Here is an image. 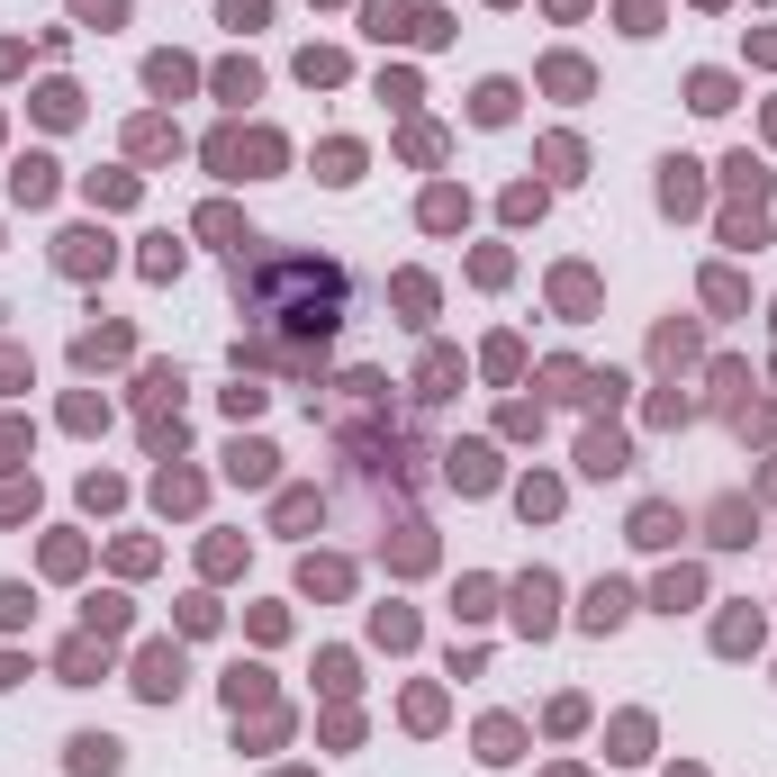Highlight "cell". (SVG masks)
Instances as JSON below:
<instances>
[{"mask_svg": "<svg viewBox=\"0 0 777 777\" xmlns=\"http://www.w3.org/2000/svg\"><path fill=\"white\" fill-rule=\"evenodd\" d=\"M236 290L271 317V326H335V308H343V271L335 262H271V271H236Z\"/></svg>", "mask_w": 777, "mask_h": 777, "instance_id": "cell-1", "label": "cell"}, {"mask_svg": "<svg viewBox=\"0 0 777 777\" xmlns=\"http://www.w3.org/2000/svg\"><path fill=\"white\" fill-rule=\"evenodd\" d=\"M551 597H560V588H551V570L516 579V624H525V632H551Z\"/></svg>", "mask_w": 777, "mask_h": 777, "instance_id": "cell-2", "label": "cell"}, {"mask_svg": "<svg viewBox=\"0 0 777 777\" xmlns=\"http://www.w3.org/2000/svg\"><path fill=\"white\" fill-rule=\"evenodd\" d=\"M136 687H146V696H181V651H172V642H155L146 660H136Z\"/></svg>", "mask_w": 777, "mask_h": 777, "instance_id": "cell-3", "label": "cell"}, {"mask_svg": "<svg viewBox=\"0 0 777 777\" xmlns=\"http://www.w3.org/2000/svg\"><path fill=\"white\" fill-rule=\"evenodd\" d=\"M579 470H588V479H615V470H632V444H624V435H588V444H579Z\"/></svg>", "mask_w": 777, "mask_h": 777, "instance_id": "cell-4", "label": "cell"}, {"mask_svg": "<svg viewBox=\"0 0 777 777\" xmlns=\"http://www.w3.org/2000/svg\"><path fill=\"white\" fill-rule=\"evenodd\" d=\"M687 525H678V507H632V542H642V551H669Z\"/></svg>", "mask_w": 777, "mask_h": 777, "instance_id": "cell-5", "label": "cell"}, {"mask_svg": "<svg viewBox=\"0 0 777 777\" xmlns=\"http://www.w3.org/2000/svg\"><path fill=\"white\" fill-rule=\"evenodd\" d=\"M624 615H632V597H624L615 579H597V588H588V632H606V624H624Z\"/></svg>", "mask_w": 777, "mask_h": 777, "instance_id": "cell-6", "label": "cell"}, {"mask_svg": "<svg viewBox=\"0 0 777 777\" xmlns=\"http://www.w3.org/2000/svg\"><path fill=\"white\" fill-rule=\"evenodd\" d=\"M73 768H82V777H118V741H109V733H82V741H73Z\"/></svg>", "mask_w": 777, "mask_h": 777, "instance_id": "cell-7", "label": "cell"}, {"mask_svg": "<svg viewBox=\"0 0 777 777\" xmlns=\"http://www.w3.org/2000/svg\"><path fill=\"white\" fill-rule=\"evenodd\" d=\"M470 118H479V127H507V118H516V82H479Z\"/></svg>", "mask_w": 777, "mask_h": 777, "instance_id": "cell-8", "label": "cell"}, {"mask_svg": "<svg viewBox=\"0 0 777 777\" xmlns=\"http://www.w3.org/2000/svg\"><path fill=\"white\" fill-rule=\"evenodd\" d=\"M452 479H461V488H488V479H498V461H488V444H461V452H452Z\"/></svg>", "mask_w": 777, "mask_h": 777, "instance_id": "cell-9", "label": "cell"}, {"mask_svg": "<svg viewBox=\"0 0 777 777\" xmlns=\"http://www.w3.org/2000/svg\"><path fill=\"white\" fill-rule=\"evenodd\" d=\"M271 461H280L271 444H236V452H227V470H236V479H253V488L271 479Z\"/></svg>", "mask_w": 777, "mask_h": 777, "instance_id": "cell-10", "label": "cell"}, {"mask_svg": "<svg viewBox=\"0 0 777 777\" xmlns=\"http://www.w3.org/2000/svg\"><path fill=\"white\" fill-rule=\"evenodd\" d=\"M109 271V236H63V271Z\"/></svg>", "mask_w": 777, "mask_h": 777, "instance_id": "cell-11", "label": "cell"}, {"mask_svg": "<svg viewBox=\"0 0 777 777\" xmlns=\"http://www.w3.org/2000/svg\"><path fill=\"white\" fill-rule=\"evenodd\" d=\"M10 190H19V199H46V190H54V163H46V155H28V163L10 172Z\"/></svg>", "mask_w": 777, "mask_h": 777, "instance_id": "cell-12", "label": "cell"}, {"mask_svg": "<svg viewBox=\"0 0 777 777\" xmlns=\"http://www.w3.org/2000/svg\"><path fill=\"white\" fill-rule=\"evenodd\" d=\"M19 516H37V479H28V488L0 479V525H19Z\"/></svg>", "mask_w": 777, "mask_h": 777, "instance_id": "cell-13", "label": "cell"}, {"mask_svg": "<svg viewBox=\"0 0 777 777\" xmlns=\"http://www.w3.org/2000/svg\"><path fill=\"white\" fill-rule=\"evenodd\" d=\"M696 597H705V579H696V570H669V579H660V606H669V615H678V606H696Z\"/></svg>", "mask_w": 777, "mask_h": 777, "instance_id": "cell-14", "label": "cell"}, {"mask_svg": "<svg viewBox=\"0 0 777 777\" xmlns=\"http://www.w3.org/2000/svg\"><path fill=\"white\" fill-rule=\"evenodd\" d=\"M299 588H308V597H335V588H343V560H308Z\"/></svg>", "mask_w": 777, "mask_h": 777, "instance_id": "cell-15", "label": "cell"}, {"mask_svg": "<svg viewBox=\"0 0 777 777\" xmlns=\"http://www.w3.org/2000/svg\"><path fill=\"white\" fill-rule=\"evenodd\" d=\"M516 741H525L516 724H479V759H516Z\"/></svg>", "mask_w": 777, "mask_h": 777, "instance_id": "cell-16", "label": "cell"}, {"mask_svg": "<svg viewBox=\"0 0 777 777\" xmlns=\"http://www.w3.org/2000/svg\"><path fill=\"white\" fill-rule=\"evenodd\" d=\"M262 696H271L262 669H236V678H227V705H236V715H245V705H262Z\"/></svg>", "mask_w": 777, "mask_h": 777, "instance_id": "cell-17", "label": "cell"}, {"mask_svg": "<svg viewBox=\"0 0 777 777\" xmlns=\"http://www.w3.org/2000/svg\"><path fill=\"white\" fill-rule=\"evenodd\" d=\"M660 199H669V208H696V163H669V181H660Z\"/></svg>", "mask_w": 777, "mask_h": 777, "instance_id": "cell-18", "label": "cell"}, {"mask_svg": "<svg viewBox=\"0 0 777 777\" xmlns=\"http://www.w3.org/2000/svg\"><path fill=\"white\" fill-rule=\"evenodd\" d=\"M146 82H155V91H181V82H190V63H181V54H155V63H146Z\"/></svg>", "mask_w": 777, "mask_h": 777, "instance_id": "cell-19", "label": "cell"}, {"mask_svg": "<svg viewBox=\"0 0 777 777\" xmlns=\"http://www.w3.org/2000/svg\"><path fill=\"white\" fill-rule=\"evenodd\" d=\"M516 507H525V516H551V507H560V488H551V479H525V488H516Z\"/></svg>", "mask_w": 777, "mask_h": 777, "instance_id": "cell-20", "label": "cell"}, {"mask_svg": "<svg viewBox=\"0 0 777 777\" xmlns=\"http://www.w3.org/2000/svg\"><path fill=\"white\" fill-rule=\"evenodd\" d=\"M715 642H724V651H750V642H759V615H724Z\"/></svg>", "mask_w": 777, "mask_h": 777, "instance_id": "cell-21", "label": "cell"}, {"mask_svg": "<svg viewBox=\"0 0 777 777\" xmlns=\"http://www.w3.org/2000/svg\"><path fill=\"white\" fill-rule=\"evenodd\" d=\"M118 352H127V335H118V326H100V335H82V362H118Z\"/></svg>", "mask_w": 777, "mask_h": 777, "instance_id": "cell-22", "label": "cell"}, {"mask_svg": "<svg viewBox=\"0 0 777 777\" xmlns=\"http://www.w3.org/2000/svg\"><path fill=\"white\" fill-rule=\"evenodd\" d=\"M317 163H326V181H352V172H362V146H326Z\"/></svg>", "mask_w": 777, "mask_h": 777, "instance_id": "cell-23", "label": "cell"}, {"mask_svg": "<svg viewBox=\"0 0 777 777\" xmlns=\"http://www.w3.org/2000/svg\"><path fill=\"white\" fill-rule=\"evenodd\" d=\"M91 669H100V642H73V651H63V678H73V687H91Z\"/></svg>", "mask_w": 777, "mask_h": 777, "instance_id": "cell-24", "label": "cell"}, {"mask_svg": "<svg viewBox=\"0 0 777 777\" xmlns=\"http://www.w3.org/2000/svg\"><path fill=\"white\" fill-rule=\"evenodd\" d=\"M715 542H750V507H715Z\"/></svg>", "mask_w": 777, "mask_h": 777, "instance_id": "cell-25", "label": "cell"}, {"mask_svg": "<svg viewBox=\"0 0 777 777\" xmlns=\"http://www.w3.org/2000/svg\"><path fill=\"white\" fill-rule=\"evenodd\" d=\"M696 109H733V82L724 73H696Z\"/></svg>", "mask_w": 777, "mask_h": 777, "instance_id": "cell-26", "label": "cell"}, {"mask_svg": "<svg viewBox=\"0 0 777 777\" xmlns=\"http://www.w3.org/2000/svg\"><path fill=\"white\" fill-rule=\"evenodd\" d=\"M426 227H461V190H435L426 199Z\"/></svg>", "mask_w": 777, "mask_h": 777, "instance_id": "cell-27", "label": "cell"}, {"mask_svg": "<svg viewBox=\"0 0 777 777\" xmlns=\"http://www.w3.org/2000/svg\"><path fill=\"white\" fill-rule=\"evenodd\" d=\"M362 19H371V37H398V28H407V10H398V0H371Z\"/></svg>", "mask_w": 777, "mask_h": 777, "instance_id": "cell-28", "label": "cell"}, {"mask_svg": "<svg viewBox=\"0 0 777 777\" xmlns=\"http://www.w3.org/2000/svg\"><path fill=\"white\" fill-rule=\"evenodd\" d=\"M146 271H155V280H172V271H181V245H172V236H155V253H146Z\"/></svg>", "mask_w": 777, "mask_h": 777, "instance_id": "cell-29", "label": "cell"}, {"mask_svg": "<svg viewBox=\"0 0 777 777\" xmlns=\"http://www.w3.org/2000/svg\"><path fill=\"white\" fill-rule=\"evenodd\" d=\"M91 632H127V606L118 597H91Z\"/></svg>", "mask_w": 777, "mask_h": 777, "instance_id": "cell-30", "label": "cell"}, {"mask_svg": "<svg viewBox=\"0 0 777 777\" xmlns=\"http://www.w3.org/2000/svg\"><path fill=\"white\" fill-rule=\"evenodd\" d=\"M82 19H91V28H118V19H127V0H82Z\"/></svg>", "mask_w": 777, "mask_h": 777, "instance_id": "cell-31", "label": "cell"}, {"mask_svg": "<svg viewBox=\"0 0 777 777\" xmlns=\"http://www.w3.org/2000/svg\"><path fill=\"white\" fill-rule=\"evenodd\" d=\"M0 624H28V588H0Z\"/></svg>", "mask_w": 777, "mask_h": 777, "instance_id": "cell-32", "label": "cell"}, {"mask_svg": "<svg viewBox=\"0 0 777 777\" xmlns=\"http://www.w3.org/2000/svg\"><path fill=\"white\" fill-rule=\"evenodd\" d=\"M28 380V362H19V352H0V389H19Z\"/></svg>", "mask_w": 777, "mask_h": 777, "instance_id": "cell-33", "label": "cell"}]
</instances>
